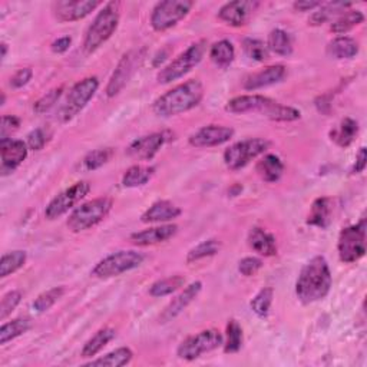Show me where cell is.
I'll return each instance as SVG.
<instances>
[{"label": "cell", "instance_id": "cell-1", "mask_svg": "<svg viewBox=\"0 0 367 367\" xmlns=\"http://www.w3.org/2000/svg\"><path fill=\"white\" fill-rule=\"evenodd\" d=\"M333 285V277L327 260L323 256H316L310 260L300 271L296 294L300 303L313 304L327 297Z\"/></svg>", "mask_w": 367, "mask_h": 367}, {"label": "cell", "instance_id": "cell-2", "mask_svg": "<svg viewBox=\"0 0 367 367\" xmlns=\"http://www.w3.org/2000/svg\"><path fill=\"white\" fill-rule=\"evenodd\" d=\"M203 98V82L200 79H189L157 98L152 103V112L159 118H171L199 106Z\"/></svg>", "mask_w": 367, "mask_h": 367}, {"label": "cell", "instance_id": "cell-3", "mask_svg": "<svg viewBox=\"0 0 367 367\" xmlns=\"http://www.w3.org/2000/svg\"><path fill=\"white\" fill-rule=\"evenodd\" d=\"M230 114H248L259 112L271 121L294 122L301 118V112L293 106L281 105L277 101L263 95H241L230 99L225 105Z\"/></svg>", "mask_w": 367, "mask_h": 367}, {"label": "cell", "instance_id": "cell-4", "mask_svg": "<svg viewBox=\"0 0 367 367\" xmlns=\"http://www.w3.org/2000/svg\"><path fill=\"white\" fill-rule=\"evenodd\" d=\"M121 19V3L109 2L98 12L94 22L89 24L83 39V50L87 53H94L106 41H109L118 29Z\"/></svg>", "mask_w": 367, "mask_h": 367}, {"label": "cell", "instance_id": "cell-5", "mask_svg": "<svg viewBox=\"0 0 367 367\" xmlns=\"http://www.w3.org/2000/svg\"><path fill=\"white\" fill-rule=\"evenodd\" d=\"M112 206H114V201L108 199V196H101V199L80 204L69 215L66 221L68 229L72 233H82L95 227L108 217Z\"/></svg>", "mask_w": 367, "mask_h": 367}, {"label": "cell", "instance_id": "cell-6", "mask_svg": "<svg viewBox=\"0 0 367 367\" xmlns=\"http://www.w3.org/2000/svg\"><path fill=\"white\" fill-rule=\"evenodd\" d=\"M206 52L207 41L203 39L192 43L185 52L178 55L174 61H171L165 68L161 69V72L157 76L158 83L166 85L181 79L203 61Z\"/></svg>", "mask_w": 367, "mask_h": 367}, {"label": "cell", "instance_id": "cell-7", "mask_svg": "<svg viewBox=\"0 0 367 367\" xmlns=\"http://www.w3.org/2000/svg\"><path fill=\"white\" fill-rule=\"evenodd\" d=\"M144 260L145 256L143 252L135 250H121L109 254V256L98 261L91 274L101 280L118 277L124 273L138 268L144 263Z\"/></svg>", "mask_w": 367, "mask_h": 367}, {"label": "cell", "instance_id": "cell-8", "mask_svg": "<svg viewBox=\"0 0 367 367\" xmlns=\"http://www.w3.org/2000/svg\"><path fill=\"white\" fill-rule=\"evenodd\" d=\"M338 257L346 264L359 261L366 254V218L357 224L345 227L338 234Z\"/></svg>", "mask_w": 367, "mask_h": 367}, {"label": "cell", "instance_id": "cell-9", "mask_svg": "<svg viewBox=\"0 0 367 367\" xmlns=\"http://www.w3.org/2000/svg\"><path fill=\"white\" fill-rule=\"evenodd\" d=\"M99 88V80L96 76H88L76 82L68 94L64 106L59 110L61 122L72 121L79 112L88 105V102L95 96Z\"/></svg>", "mask_w": 367, "mask_h": 367}, {"label": "cell", "instance_id": "cell-10", "mask_svg": "<svg viewBox=\"0 0 367 367\" xmlns=\"http://www.w3.org/2000/svg\"><path fill=\"white\" fill-rule=\"evenodd\" d=\"M270 147V143L264 138H248L240 143L233 144L224 152V164L231 171L247 166L252 159L263 155Z\"/></svg>", "mask_w": 367, "mask_h": 367}, {"label": "cell", "instance_id": "cell-11", "mask_svg": "<svg viewBox=\"0 0 367 367\" xmlns=\"http://www.w3.org/2000/svg\"><path fill=\"white\" fill-rule=\"evenodd\" d=\"M194 2L189 0H164L155 5L151 13V26L155 32H165L188 16Z\"/></svg>", "mask_w": 367, "mask_h": 367}, {"label": "cell", "instance_id": "cell-12", "mask_svg": "<svg viewBox=\"0 0 367 367\" xmlns=\"http://www.w3.org/2000/svg\"><path fill=\"white\" fill-rule=\"evenodd\" d=\"M224 345V337L217 329H207L187 337L178 346L177 354L182 360L192 361Z\"/></svg>", "mask_w": 367, "mask_h": 367}, {"label": "cell", "instance_id": "cell-13", "mask_svg": "<svg viewBox=\"0 0 367 367\" xmlns=\"http://www.w3.org/2000/svg\"><path fill=\"white\" fill-rule=\"evenodd\" d=\"M145 52H147L145 48L132 49L122 56L117 69L114 71V73H112L108 82L105 92L109 98L117 96L127 87V83L131 80V78L138 71L141 64L144 62Z\"/></svg>", "mask_w": 367, "mask_h": 367}, {"label": "cell", "instance_id": "cell-14", "mask_svg": "<svg viewBox=\"0 0 367 367\" xmlns=\"http://www.w3.org/2000/svg\"><path fill=\"white\" fill-rule=\"evenodd\" d=\"M91 191V184L88 181L75 182L72 187L59 192L48 204L45 210V217L48 220H56L72 210L78 203H80Z\"/></svg>", "mask_w": 367, "mask_h": 367}, {"label": "cell", "instance_id": "cell-15", "mask_svg": "<svg viewBox=\"0 0 367 367\" xmlns=\"http://www.w3.org/2000/svg\"><path fill=\"white\" fill-rule=\"evenodd\" d=\"M99 6L101 2L96 0H61L52 5V12L59 22L68 23L85 19Z\"/></svg>", "mask_w": 367, "mask_h": 367}, {"label": "cell", "instance_id": "cell-16", "mask_svg": "<svg viewBox=\"0 0 367 367\" xmlns=\"http://www.w3.org/2000/svg\"><path fill=\"white\" fill-rule=\"evenodd\" d=\"M260 6V2L256 0H236V2H229L220 8L218 19L225 24L233 27H241L247 24L252 13Z\"/></svg>", "mask_w": 367, "mask_h": 367}, {"label": "cell", "instance_id": "cell-17", "mask_svg": "<svg viewBox=\"0 0 367 367\" xmlns=\"http://www.w3.org/2000/svg\"><path fill=\"white\" fill-rule=\"evenodd\" d=\"M234 136V129L224 125H207L194 132L188 143L194 148H213L222 145Z\"/></svg>", "mask_w": 367, "mask_h": 367}, {"label": "cell", "instance_id": "cell-18", "mask_svg": "<svg viewBox=\"0 0 367 367\" xmlns=\"http://www.w3.org/2000/svg\"><path fill=\"white\" fill-rule=\"evenodd\" d=\"M27 150L29 147L20 139H0V158H2L0 171L3 175L12 174L17 166L22 165L27 157Z\"/></svg>", "mask_w": 367, "mask_h": 367}, {"label": "cell", "instance_id": "cell-19", "mask_svg": "<svg viewBox=\"0 0 367 367\" xmlns=\"http://www.w3.org/2000/svg\"><path fill=\"white\" fill-rule=\"evenodd\" d=\"M166 143V136L162 132H154L145 136L136 138L127 148V154L131 158L139 161H151Z\"/></svg>", "mask_w": 367, "mask_h": 367}, {"label": "cell", "instance_id": "cell-20", "mask_svg": "<svg viewBox=\"0 0 367 367\" xmlns=\"http://www.w3.org/2000/svg\"><path fill=\"white\" fill-rule=\"evenodd\" d=\"M203 290V283L201 281H194L189 286H187L177 297H174L169 304L164 308V312L159 317L161 323H166V322H171L175 317H178L184 310L199 297V294Z\"/></svg>", "mask_w": 367, "mask_h": 367}, {"label": "cell", "instance_id": "cell-21", "mask_svg": "<svg viewBox=\"0 0 367 367\" xmlns=\"http://www.w3.org/2000/svg\"><path fill=\"white\" fill-rule=\"evenodd\" d=\"M287 75V69L285 65H271L259 72L250 73L245 76L243 82V88L245 91H257L267 87H271L274 83L283 80Z\"/></svg>", "mask_w": 367, "mask_h": 367}, {"label": "cell", "instance_id": "cell-22", "mask_svg": "<svg viewBox=\"0 0 367 367\" xmlns=\"http://www.w3.org/2000/svg\"><path fill=\"white\" fill-rule=\"evenodd\" d=\"M177 233L178 227L175 224H159L157 227L134 233L131 236V241L138 247H148L171 240L173 237H175Z\"/></svg>", "mask_w": 367, "mask_h": 367}, {"label": "cell", "instance_id": "cell-23", "mask_svg": "<svg viewBox=\"0 0 367 367\" xmlns=\"http://www.w3.org/2000/svg\"><path fill=\"white\" fill-rule=\"evenodd\" d=\"M181 214H182L181 208L177 207L174 203L161 200L154 203L143 215H141V221L152 222V224H164L177 220Z\"/></svg>", "mask_w": 367, "mask_h": 367}, {"label": "cell", "instance_id": "cell-24", "mask_svg": "<svg viewBox=\"0 0 367 367\" xmlns=\"http://www.w3.org/2000/svg\"><path fill=\"white\" fill-rule=\"evenodd\" d=\"M248 245L263 257H274L277 254L275 237L261 227H252L247 237Z\"/></svg>", "mask_w": 367, "mask_h": 367}, {"label": "cell", "instance_id": "cell-25", "mask_svg": "<svg viewBox=\"0 0 367 367\" xmlns=\"http://www.w3.org/2000/svg\"><path fill=\"white\" fill-rule=\"evenodd\" d=\"M331 200L327 196H320L315 200L307 217V224L317 229H327L331 221Z\"/></svg>", "mask_w": 367, "mask_h": 367}, {"label": "cell", "instance_id": "cell-26", "mask_svg": "<svg viewBox=\"0 0 367 367\" xmlns=\"http://www.w3.org/2000/svg\"><path fill=\"white\" fill-rule=\"evenodd\" d=\"M256 171L260 175V178L266 182H277L281 177H283L285 173V164L277 155L268 154L263 157L257 165H256Z\"/></svg>", "mask_w": 367, "mask_h": 367}, {"label": "cell", "instance_id": "cell-27", "mask_svg": "<svg viewBox=\"0 0 367 367\" xmlns=\"http://www.w3.org/2000/svg\"><path fill=\"white\" fill-rule=\"evenodd\" d=\"M359 134V124L352 118H345L330 131V139L340 148L350 147Z\"/></svg>", "mask_w": 367, "mask_h": 367}, {"label": "cell", "instance_id": "cell-28", "mask_svg": "<svg viewBox=\"0 0 367 367\" xmlns=\"http://www.w3.org/2000/svg\"><path fill=\"white\" fill-rule=\"evenodd\" d=\"M115 336H117V331H115V329H112V327H103V329L98 330L89 338V340L83 345L80 356L85 357V359L95 357L99 352L103 350V347L108 343H110L112 340H114Z\"/></svg>", "mask_w": 367, "mask_h": 367}, {"label": "cell", "instance_id": "cell-29", "mask_svg": "<svg viewBox=\"0 0 367 367\" xmlns=\"http://www.w3.org/2000/svg\"><path fill=\"white\" fill-rule=\"evenodd\" d=\"M357 53L359 43L349 36H338L327 45V55L334 59H352Z\"/></svg>", "mask_w": 367, "mask_h": 367}, {"label": "cell", "instance_id": "cell-30", "mask_svg": "<svg viewBox=\"0 0 367 367\" xmlns=\"http://www.w3.org/2000/svg\"><path fill=\"white\" fill-rule=\"evenodd\" d=\"M210 59L215 66L221 69H227L236 59L234 45L227 39L215 42L210 48Z\"/></svg>", "mask_w": 367, "mask_h": 367}, {"label": "cell", "instance_id": "cell-31", "mask_svg": "<svg viewBox=\"0 0 367 367\" xmlns=\"http://www.w3.org/2000/svg\"><path fill=\"white\" fill-rule=\"evenodd\" d=\"M155 174V168L150 165H132L129 166L124 177L122 185L125 188H138L148 184Z\"/></svg>", "mask_w": 367, "mask_h": 367}, {"label": "cell", "instance_id": "cell-32", "mask_svg": "<svg viewBox=\"0 0 367 367\" xmlns=\"http://www.w3.org/2000/svg\"><path fill=\"white\" fill-rule=\"evenodd\" d=\"M31 329H32V322L27 317H19L5 323L2 327H0V345L5 346L6 343L15 340V338L27 333Z\"/></svg>", "mask_w": 367, "mask_h": 367}, {"label": "cell", "instance_id": "cell-33", "mask_svg": "<svg viewBox=\"0 0 367 367\" xmlns=\"http://www.w3.org/2000/svg\"><path fill=\"white\" fill-rule=\"evenodd\" d=\"M266 45L270 52L280 56H290L293 53V39L290 34L283 29H273Z\"/></svg>", "mask_w": 367, "mask_h": 367}, {"label": "cell", "instance_id": "cell-34", "mask_svg": "<svg viewBox=\"0 0 367 367\" xmlns=\"http://www.w3.org/2000/svg\"><path fill=\"white\" fill-rule=\"evenodd\" d=\"M364 22V15L360 10H346L338 16L330 26V31L336 35H343L354 29Z\"/></svg>", "mask_w": 367, "mask_h": 367}, {"label": "cell", "instance_id": "cell-35", "mask_svg": "<svg viewBox=\"0 0 367 367\" xmlns=\"http://www.w3.org/2000/svg\"><path fill=\"white\" fill-rule=\"evenodd\" d=\"M134 357V353L129 347H120L109 352L108 354L92 360L88 366H102V367H122L128 364Z\"/></svg>", "mask_w": 367, "mask_h": 367}, {"label": "cell", "instance_id": "cell-36", "mask_svg": "<svg viewBox=\"0 0 367 367\" xmlns=\"http://www.w3.org/2000/svg\"><path fill=\"white\" fill-rule=\"evenodd\" d=\"M27 259V254L23 250H15L10 252H5L0 260V277L6 278L20 270Z\"/></svg>", "mask_w": 367, "mask_h": 367}, {"label": "cell", "instance_id": "cell-37", "mask_svg": "<svg viewBox=\"0 0 367 367\" xmlns=\"http://www.w3.org/2000/svg\"><path fill=\"white\" fill-rule=\"evenodd\" d=\"M220 250H221V241L220 240H217V238L206 240V241L200 243L199 245H195L194 248H191L188 251L187 263L191 264V263H196L200 260L213 257V256H215V254L220 252Z\"/></svg>", "mask_w": 367, "mask_h": 367}, {"label": "cell", "instance_id": "cell-38", "mask_svg": "<svg viewBox=\"0 0 367 367\" xmlns=\"http://www.w3.org/2000/svg\"><path fill=\"white\" fill-rule=\"evenodd\" d=\"M114 155V150L112 148H99L95 151L88 152L85 155L79 164V168L82 171H95V169H99L105 164H108Z\"/></svg>", "mask_w": 367, "mask_h": 367}, {"label": "cell", "instance_id": "cell-39", "mask_svg": "<svg viewBox=\"0 0 367 367\" xmlns=\"http://www.w3.org/2000/svg\"><path fill=\"white\" fill-rule=\"evenodd\" d=\"M349 8H352V3H345V2H334V3H329V5H322L319 8V10H316L312 15V17L308 19V23L312 26H320V24L326 23L327 20H330L333 16L342 15Z\"/></svg>", "mask_w": 367, "mask_h": 367}, {"label": "cell", "instance_id": "cell-40", "mask_svg": "<svg viewBox=\"0 0 367 367\" xmlns=\"http://www.w3.org/2000/svg\"><path fill=\"white\" fill-rule=\"evenodd\" d=\"M185 285V278L182 275H171L155 281L150 287V294L152 297H165L175 293Z\"/></svg>", "mask_w": 367, "mask_h": 367}, {"label": "cell", "instance_id": "cell-41", "mask_svg": "<svg viewBox=\"0 0 367 367\" xmlns=\"http://www.w3.org/2000/svg\"><path fill=\"white\" fill-rule=\"evenodd\" d=\"M243 327L240 323L234 319H231L225 329V343H224V352L227 354H233L240 352L243 346Z\"/></svg>", "mask_w": 367, "mask_h": 367}, {"label": "cell", "instance_id": "cell-42", "mask_svg": "<svg viewBox=\"0 0 367 367\" xmlns=\"http://www.w3.org/2000/svg\"><path fill=\"white\" fill-rule=\"evenodd\" d=\"M273 297H274V290L271 287L261 289L251 300L250 305H251L252 313L261 319L267 317L270 313L271 304H273Z\"/></svg>", "mask_w": 367, "mask_h": 367}, {"label": "cell", "instance_id": "cell-43", "mask_svg": "<svg viewBox=\"0 0 367 367\" xmlns=\"http://www.w3.org/2000/svg\"><path fill=\"white\" fill-rule=\"evenodd\" d=\"M65 294L64 287H53L42 294L38 296V298L34 301V310L36 313H45L49 308H52L56 303H58Z\"/></svg>", "mask_w": 367, "mask_h": 367}, {"label": "cell", "instance_id": "cell-44", "mask_svg": "<svg viewBox=\"0 0 367 367\" xmlns=\"http://www.w3.org/2000/svg\"><path fill=\"white\" fill-rule=\"evenodd\" d=\"M243 49H244V53L252 61L264 62L268 59L270 50H268L267 45L260 39H252V38L244 39L243 41Z\"/></svg>", "mask_w": 367, "mask_h": 367}, {"label": "cell", "instance_id": "cell-45", "mask_svg": "<svg viewBox=\"0 0 367 367\" xmlns=\"http://www.w3.org/2000/svg\"><path fill=\"white\" fill-rule=\"evenodd\" d=\"M62 92H64V87L53 88L49 92H46L41 99H38L34 105L36 114H43V112H48L50 108H53L55 103L62 96Z\"/></svg>", "mask_w": 367, "mask_h": 367}, {"label": "cell", "instance_id": "cell-46", "mask_svg": "<svg viewBox=\"0 0 367 367\" xmlns=\"http://www.w3.org/2000/svg\"><path fill=\"white\" fill-rule=\"evenodd\" d=\"M22 301V293L17 290H12L3 296L2 303H0V320H6L13 312L15 308Z\"/></svg>", "mask_w": 367, "mask_h": 367}, {"label": "cell", "instance_id": "cell-47", "mask_svg": "<svg viewBox=\"0 0 367 367\" xmlns=\"http://www.w3.org/2000/svg\"><path fill=\"white\" fill-rule=\"evenodd\" d=\"M49 141V135L43 128H36L34 129L29 135H27V141L26 144L29 147V150L34 151H41Z\"/></svg>", "mask_w": 367, "mask_h": 367}, {"label": "cell", "instance_id": "cell-48", "mask_svg": "<svg viewBox=\"0 0 367 367\" xmlns=\"http://www.w3.org/2000/svg\"><path fill=\"white\" fill-rule=\"evenodd\" d=\"M263 268V261L257 257H245L238 263V271L244 277L256 275Z\"/></svg>", "mask_w": 367, "mask_h": 367}, {"label": "cell", "instance_id": "cell-49", "mask_svg": "<svg viewBox=\"0 0 367 367\" xmlns=\"http://www.w3.org/2000/svg\"><path fill=\"white\" fill-rule=\"evenodd\" d=\"M32 76H34V71L31 68H22L10 78V87L15 89H20L24 87V85L29 83Z\"/></svg>", "mask_w": 367, "mask_h": 367}, {"label": "cell", "instance_id": "cell-50", "mask_svg": "<svg viewBox=\"0 0 367 367\" xmlns=\"http://www.w3.org/2000/svg\"><path fill=\"white\" fill-rule=\"evenodd\" d=\"M20 125V120L13 115H3L2 127H0V139H6L12 132H15Z\"/></svg>", "mask_w": 367, "mask_h": 367}, {"label": "cell", "instance_id": "cell-51", "mask_svg": "<svg viewBox=\"0 0 367 367\" xmlns=\"http://www.w3.org/2000/svg\"><path fill=\"white\" fill-rule=\"evenodd\" d=\"M71 43H72L71 36H62V38H58L56 41H53L50 48L55 53H65L71 48Z\"/></svg>", "mask_w": 367, "mask_h": 367}, {"label": "cell", "instance_id": "cell-52", "mask_svg": "<svg viewBox=\"0 0 367 367\" xmlns=\"http://www.w3.org/2000/svg\"><path fill=\"white\" fill-rule=\"evenodd\" d=\"M366 165H367V151H366V148L363 147V148H360V151H359V154H357V157H356V164H354V166H353V169H352V173H353V174H360V173H363L364 169H366Z\"/></svg>", "mask_w": 367, "mask_h": 367}, {"label": "cell", "instance_id": "cell-53", "mask_svg": "<svg viewBox=\"0 0 367 367\" xmlns=\"http://www.w3.org/2000/svg\"><path fill=\"white\" fill-rule=\"evenodd\" d=\"M323 3L322 2H294L293 8L298 12H312L315 9H319Z\"/></svg>", "mask_w": 367, "mask_h": 367}, {"label": "cell", "instance_id": "cell-54", "mask_svg": "<svg viewBox=\"0 0 367 367\" xmlns=\"http://www.w3.org/2000/svg\"><path fill=\"white\" fill-rule=\"evenodd\" d=\"M0 49H2V55H0V58H2V61H5L6 55H8V43L6 42L0 43Z\"/></svg>", "mask_w": 367, "mask_h": 367}]
</instances>
